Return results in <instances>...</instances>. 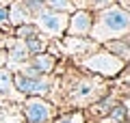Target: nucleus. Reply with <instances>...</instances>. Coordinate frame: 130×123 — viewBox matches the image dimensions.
<instances>
[{"label": "nucleus", "mask_w": 130, "mask_h": 123, "mask_svg": "<svg viewBox=\"0 0 130 123\" xmlns=\"http://www.w3.org/2000/svg\"><path fill=\"white\" fill-rule=\"evenodd\" d=\"M22 5L28 9V13L32 15V19H35L43 9H46V0H22Z\"/></svg>", "instance_id": "a211bd4d"}, {"label": "nucleus", "mask_w": 130, "mask_h": 123, "mask_svg": "<svg viewBox=\"0 0 130 123\" xmlns=\"http://www.w3.org/2000/svg\"><path fill=\"white\" fill-rule=\"evenodd\" d=\"M104 119H108V123H126V106L124 104H115L108 114Z\"/></svg>", "instance_id": "dca6fc26"}, {"label": "nucleus", "mask_w": 130, "mask_h": 123, "mask_svg": "<svg viewBox=\"0 0 130 123\" xmlns=\"http://www.w3.org/2000/svg\"><path fill=\"white\" fill-rule=\"evenodd\" d=\"M113 2H115V0H83V7H80V9H87V11H91V13H95V11L104 9V7L113 5Z\"/></svg>", "instance_id": "6ab92c4d"}, {"label": "nucleus", "mask_w": 130, "mask_h": 123, "mask_svg": "<svg viewBox=\"0 0 130 123\" xmlns=\"http://www.w3.org/2000/svg\"><path fill=\"white\" fill-rule=\"evenodd\" d=\"M104 82L95 76H80L74 78L70 84V95L67 99L76 106H91L104 95Z\"/></svg>", "instance_id": "7ed1b4c3"}, {"label": "nucleus", "mask_w": 130, "mask_h": 123, "mask_svg": "<svg viewBox=\"0 0 130 123\" xmlns=\"http://www.w3.org/2000/svg\"><path fill=\"white\" fill-rule=\"evenodd\" d=\"M9 26V19H7V5L0 2V28H7Z\"/></svg>", "instance_id": "412c9836"}, {"label": "nucleus", "mask_w": 130, "mask_h": 123, "mask_svg": "<svg viewBox=\"0 0 130 123\" xmlns=\"http://www.w3.org/2000/svg\"><path fill=\"white\" fill-rule=\"evenodd\" d=\"M102 48L108 50L113 56H117L119 60H124V63L130 60V41H128V37L115 39V41H106V43H102Z\"/></svg>", "instance_id": "9b49d317"}, {"label": "nucleus", "mask_w": 130, "mask_h": 123, "mask_svg": "<svg viewBox=\"0 0 130 123\" xmlns=\"http://www.w3.org/2000/svg\"><path fill=\"white\" fill-rule=\"evenodd\" d=\"M9 58H11V60H15V63H24V60L30 58V54H28L26 46H24V41H20V39H18V46L9 50Z\"/></svg>", "instance_id": "2eb2a0df"}, {"label": "nucleus", "mask_w": 130, "mask_h": 123, "mask_svg": "<svg viewBox=\"0 0 130 123\" xmlns=\"http://www.w3.org/2000/svg\"><path fill=\"white\" fill-rule=\"evenodd\" d=\"M93 24V13L87 9H74L67 17V28H65V35L70 37H89Z\"/></svg>", "instance_id": "0eeeda50"}, {"label": "nucleus", "mask_w": 130, "mask_h": 123, "mask_svg": "<svg viewBox=\"0 0 130 123\" xmlns=\"http://www.w3.org/2000/svg\"><path fill=\"white\" fill-rule=\"evenodd\" d=\"M24 46H26V50H28V54H39V52H43L46 50V41H43V35H39V37H32V39H26L24 41Z\"/></svg>", "instance_id": "f3484780"}, {"label": "nucleus", "mask_w": 130, "mask_h": 123, "mask_svg": "<svg viewBox=\"0 0 130 123\" xmlns=\"http://www.w3.org/2000/svg\"><path fill=\"white\" fill-rule=\"evenodd\" d=\"M67 17L70 13H59V11H50V9H43L37 17L32 19L35 26L39 28V32L46 37H63L65 35V28H67Z\"/></svg>", "instance_id": "39448f33"}, {"label": "nucleus", "mask_w": 130, "mask_h": 123, "mask_svg": "<svg viewBox=\"0 0 130 123\" xmlns=\"http://www.w3.org/2000/svg\"><path fill=\"white\" fill-rule=\"evenodd\" d=\"M22 110L26 123H52L56 117V106L46 97H26Z\"/></svg>", "instance_id": "20e7f679"}, {"label": "nucleus", "mask_w": 130, "mask_h": 123, "mask_svg": "<svg viewBox=\"0 0 130 123\" xmlns=\"http://www.w3.org/2000/svg\"><path fill=\"white\" fill-rule=\"evenodd\" d=\"M74 7H76V9H80V7H83V0H74Z\"/></svg>", "instance_id": "4be33fe9"}, {"label": "nucleus", "mask_w": 130, "mask_h": 123, "mask_svg": "<svg viewBox=\"0 0 130 123\" xmlns=\"http://www.w3.org/2000/svg\"><path fill=\"white\" fill-rule=\"evenodd\" d=\"M130 35V11L119 5H108L93 13V24L89 30V39L98 46L106 41L124 39Z\"/></svg>", "instance_id": "f257e3e1"}, {"label": "nucleus", "mask_w": 130, "mask_h": 123, "mask_svg": "<svg viewBox=\"0 0 130 123\" xmlns=\"http://www.w3.org/2000/svg\"><path fill=\"white\" fill-rule=\"evenodd\" d=\"M52 123H80V112H70V114H61L54 117Z\"/></svg>", "instance_id": "aec40b11"}, {"label": "nucleus", "mask_w": 130, "mask_h": 123, "mask_svg": "<svg viewBox=\"0 0 130 123\" xmlns=\"http://www.w3.org/2000/svg\"><path fill=\"white\" fill-rule=\"evenodd\" d=\"M13 73L7 71V69H0V95L2 97H9L13 93Z\"/></svg>", "instance_id": "ddd939ff"}, {"label": "nucleus", "mask_w": 130, "mask_h": 123, "mask_svg": "<svg viewBox=\"0 0 130 123\" xmlns=\"http://www.w3.org/2000/svg\"><path fill=\"white\" fill-rule=\"evenodd\" d=\"M28 65L35 67L41 76H50L56 67V56L50 54V52H39V54H32L28 58Z\"/></svg>", "instance_id": "9d476101"}, {"label": "nucleus", "mask_w": 130, "mask_h": 123, "mask_svg": "<svg viewBox=\"0 0 130 123\" xmlns=\"http://www.w3.org/2000/svg\"><path fill=\"white\" fill-rule=\"evenodd\" d=\"M13 89L18 93L26 97H46L50 93L52 84H50V76H41V78H26L20 71L13 73Z\"/></svg>", "instance_id": "423d86ee"}, {"label": "nucleus", "mask_w": 130, "mask_h": 123, "mask_svg": "<svg viewBox=\"0 0 130 123\" xmlns=\"http://www.w3.org/2000/svg\"><path fill=\"white\" fill-rule=\"evenodd\" d=\"M0 2H2V5H9V2H11V0H0Z\"/></svg>", "instance_id": "5701e85b"}, {"label": "nucleus", "mask_w": 130, "mask_h": 123, "mask_svg": "<svg viewBox=\"0 0 130 123\" xmlns=\"http://www.w3.org/2000/svg\"><path fill=\"white\" fill-rule=\"evenodd\" d=\"M13 35H15V39L26 41V39H32V37H39L41 32H39V28L35 26V22H28V24H22V26H15Z\"/></svg>", "instance_id": "f8f14e48"}, {"label": "nucleus", "mask_w": 130, "mask_h": 123, "mask_svg": "<svg viewBox=\"0 0 130 123\" xmlns=\"http://www.w3.org/2000/svg\"><path fill=\"white\" fill-rule=\"evenodd\" d=\"M63 48H65V52L67 54H72V56H87V54H91L93 50H98V43H93L89 37H70V35H63Z\"/></svg>", "instance_id": "6e6552de"}, {"label": "nucleus", "mask_w": 130, "mask_h": 123, "mask_svg": "<svg viewBox=\"0 0 130 123\" xmlns=\"http://www.w3.org/2000/svg\"><path fill=\"white\" fill-rule=\"evenodd\" d=\"M80 67H85L89 73H95V76L100 78H117L121 76V73L126 71V67H128V63H124V60H119L117 56H113L108 50H104L102 46L98 48V50H93L91 54L83 56V58H78Z\"/></svg>", "instance_id": "f03ea898"}, {"label": "nucleus", "mask_w": 130, "mask_h": 123, "mask_svg": "<svg viewBox=\"0 0 130 123\" xmlns=\"http://www.w3.org/2000/svg\"><path fill=\"white\" fill-rule=\"evenodd\" d=\"M7 19H9V26H22V24L32 22V15L28 13V9L22 5V0H11L7 5Z\"/></svg>", "instance_id": "1a4fd4ad"}, {"label": "nucleus", "mask_w": 130, "mask_h": 123, "mask_svg": "<svg viewBox=\"0 0 130 123\" xmlns=\"http://www.w3.org/2000/svg\"><path fill=\"white\" fill-rule=\"evenodd\" d=\"M46 9L59 11V13H72L76 7H74V0H46Z\"/></svg>", "instance_id": "4468645a"}]
</instances>
